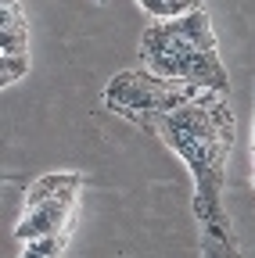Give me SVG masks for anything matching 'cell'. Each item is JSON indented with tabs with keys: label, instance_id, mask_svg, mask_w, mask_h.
<instances>
[{
	"label": "cell",
	"instance_id": "277c9868",
	"mask_svg": "<svg viewBox=\"0 0 255 258\" xmlns=\"http://www.w3.org/2000/svg\"><path fill=\"white\" fill-rule=\"evenodd\" d=\"M22 251L36 254V258H65V230H61V233H47V237L29 240V244H22Z\"/></svg>",
	"mask_w": 255,
	"mask_h": 258
},
{
	"label": "cell",
	"instance_id": "7a4b0ae2",
	"mask_svg": "<svg viewBox=\"0 0 255 258\" xmlns=\"http://www.w3.org/2000/svg\"><path fill=\"white\" fill-rule=\"evenodd\" d=\"M79 176L76 172H50V176H40L25 194V208H40V205H50V201H72L76 205V194H79Z\"/></svg>",
	"mask_w": 255,
	"mask_h": 258
},
{
	"label": "cell",
	"instance_id": "52a82bcc",
	"mask_svg": "<svg viewBox=\"0 0 255 258\" xmlns=\"http://www.w3.org/2000/svg\"><path fill=\"white\" fill-rule=\"evenodd\" d=\"M251 154H255V140H251Z\"/></svg>",
	"mask_w": 255,
	"mask_h": 258
},
{
	"label": "cell",
	"instance_id": "3957f363",
	"mask_svg": "<svg viewBox=\"0 0 255 258\" xmlns=\"http://www.w3.org/2000/svg\"><path fill=\"white\" fill-rule=\"evenodd\" d=\"M140 8L155 22H166V18H183L190 11H201V0H140Z\"/></svg>",
	"mask_w": 255,
	"mask_h": 258
},
{
	"label": "cell",
	"instance_id": "6da1fadb",
	"mask_svg": "<svg viewBox=\"0 0 255 258\" xmlns=\"http://www.w3.org/2000/svg\"><path fill=\"white\" fill-rule=\"evenodd\" d=\"M69 215H72V201H50V205H40V208H25L22 222L15 226V240L29 244V240L47 237V233H61Z\"/></svg>",
	"mask_w": 255,
	"mask_h": 258
},
{
	"label": "cell",
	"instance_id": "5b68a950",
	"mask_svg": "<svg viewBox=\"0 0 255 258\" xmlns=\"http://www.w3.org/2000/svg\"><path fill=\"white\" fill-rule=\"evenodd\" d=\"M25 72H29V54H11V57H4V86L15 83V79H22Z\"/></svg>",
	"mask_w": 255,
	"mask_h": 258
},
{
	"label": "cell",
	"instance_id": "8992f818",
	"mask_svg": "<svg viewBox=\"0 0 255 258\" xmlns=\"http://www.w3.org/2000/svg\"><path fill=\"white\" fill-rule=\"evenodd\" d=\"M18 258H36V254H29V251H22V254H18Z\"/></svg>",
	"mask_w": 255,
	"mask_h": 258
}]
</instances>
